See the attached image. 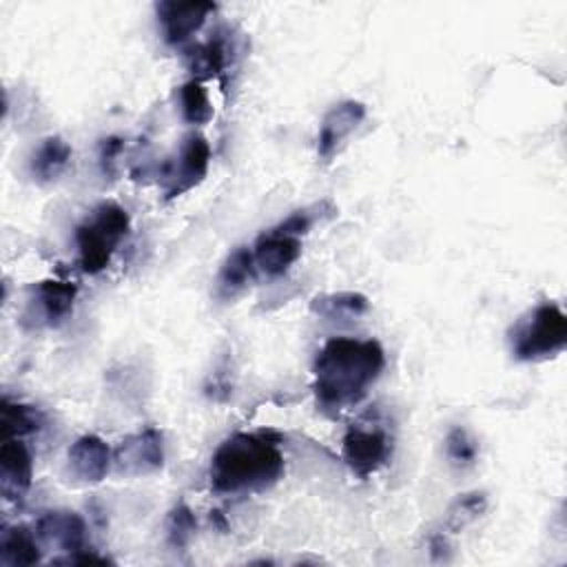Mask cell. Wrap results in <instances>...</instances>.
<instances>
[{
	"label": "cell",
	"instance_id": "cb8c5ba5",
	"mask_svg": "<svg viewBox=\"0 0 567 567\" xmlns=\"http://www.w3.org/2000/svg\"><path fill=\"white\" fill-rule=\"evenodd\" d=\"M445 454L454 467H470L478 456V445L465 427H452L445 436Z\"/></svg>",
	"mask_w": 567,
	"mask_h": 567
},
{
	"label": "cell",
	"instance_id": "d4e9b609",
	"mask_svg": "<svg viewBox=\"0 0 567 567\" xmlns=\"http://www.w3.org/2000/svg\"><path fill=\"white\" fill-rule=\"evenodd\" d=\"M315 208H303V210H295L290 217H286L281 224H277L275 228H279L281 233H288V235H295L301 239V235H306L312 224L319 219V215L312 213Z\"/></svg>",
	"mask_w": 567,
	"mask_h": 567
},
{
	"label": "cell",
	"instance_id": "7402d4cb",
	"mask_svg": "<svg viewBox=\"0 0 567 567\" xmlns=\"http://www.w3.org/2000/svg\"><path fill=\"white\" fill-rule=\"evenodd\" d=\"M195 527H197V520H195V514L190 512V507L186 503H177L171 512H168V518H166V540L173 549H184L193 534H195Z\"/></svg>",
	"mask_w": 567,
	"mask_h": 567
},
{
	"label": "cell",
	"instance_id": "4fadbf2b",
	"mask_svg": "<svg viewBox=\"0 0 567 567\" xmlns=\"http://www.w3.org/2000/svg\"><path fill=\"white\" fill-rule=\"evenodd\" d=\"M69 470L80 483H100L113 463L111 447L97 434H82L78 436L69 452Z\"/></svg>",
	"mask_w": 567,
	"mask_h": 567
},
{
	"label": "cell",
	"instance_id": "4316f807",
	"mask_svg": "<svg viewBox=\"0 0 567 567\" xmlns=\"http://www.w3.org/2000/svg\"><path fill=\"white\" fill-rule=\"evenodd\" d=\"M55 563H66V565H89V563H93V565H109V563H113V560L106 558V556L95 554L91 547H84V549H80V551H75V554H69V556H64V558H58Z\"/></svg>",
	"mask_w": 567,
	"mask_h": 567
},
{
	"label": "cell",
	"instance_id": "603a6c76",
	"mask_svg": "<svg viewBox=\"0 0 567 567\" xmlns=\"http://www.w3.org/2000/svg\"><path fill=\"white\" fill-rule=\"evenodd\" d=\"M487 507V498L483 492H470V494H463L454 501V505L450 507L447 512V523L445 527L450 532H458L463 529L467 523H472L474 518H478Z\"/></svg>",
	"mask_w": 567,
	"mask_h": 567
},
{
	"label": "cell",
	"instance_id": "e0dca14e",
	"mask_svg": "<svg viewBox=\"0 0 567 567\" xmlns=\"http://www.w3.org/2000/svg\"><path fill=\"white\" fill-rule=\"evenodd\" d=\"M69 159H71V146L60 135H51L42 140V144L33 151L29 171L38 182H53L69 166Z\"/></svg>",
	"mask_w": 567,
	"mask_h": 567
},
{
	"label": "cell",
	"instance_id": "9c48e42d",
	"mask_svg": "<svg viewBox=\"0 0 567 567\" xmlns=\"http://www.w3.org/2000/svg\"><path fill=\"white\" fill-rule=\"evenodd\" d=\"M365 120V104L359 100H343L334 104L321 120L319 135H317V153L321 159H330L339 153L341 144L359 128Z\"/></svg>",
	"mask_w": 567,
	"mask_h": 567
},
{
	"label": "cell",
	"instance_id": "8992f818",
	"mask_svg": "<svg viewBox=\"0 0 567 567\" xmlns=\"http://www.w3.org/2000/svg\"><path fill=\"white\" fill-rule=\"evenodd\" d=\"M113 463L117 472L126 476H144L162 470L164 465V434L157 427H144L126 436L115 454Z\"/></svg>",
	"mask_w": 567,
	"mask_h": 567
},
{
	"label": "cell",
	"instance_id": "ffe728a7",
	"mask_svg": "<svg viewBox=\"0 0 567 567\" xmlns=\"http://www.w3.org/2000/svg\"><path fill=\"white\" fill-rule=\"evenodd\" d=\"M179 109H182V117L188 124H206L213 117V104L208 97L206 86L202 84V80H188L186 84H182L179 89Z\"/></svg>",
	"mask_w": 567,
	"mask_h": 567
},
{
	"label": "cell",
	"instance_id": "7c38bea8",
	"mask_svg": "<svg viewBox=\"0 0 567 567\" xmlns=\"http://www.w3.org/2000/svg\"><path fill=\"white\" fill-rule=\"evenodd\" d=\"M301 255V239L279 228L261 233L252 246L255 266L266 277H281Z\"/></svg>",
	"mask_w": 567,
	"mask_h": 567
},
{
	"label": "cell",
	"instance_id": "5b68a950",
	"mask_svg": "<svg viewBox=\"0 0 567 567\" xmlns=\"http://www.w3.org/2000/svg\"><path fill=\"white\" fill-rule=\"evenodd\" d=\"M392 454V439L383 427H365L361 423L350 425L343 434L341 456L352 474L359 478L372 476L381 470Z\"/></svg>",
	"mask_w": 567,
	"mask_h": 567
},
{
	"label": "cell",
	"instance_id": "52a82bcc",
	"mask_svg": "<svg viewBox=\"0 0 567 567\" xmlns=\"http://www.w3.org/2000/svg\"><path fill=\"white\" fill-rule=\"evenodd\" d=\"M210 164V146L202 133H188L182 140L177 162L168 171V188L166 199H175L186 190L195 188L208 173Z\"/></svg>",
	"mask_w": 567,
	"mask_h": 567
},
{
	"label": "cell",
	"instance_id": "6da1fadb",
	"mask_svg": "<svg viewBox=\"0 0 567 567\" xmlns=\"http://www.w3.org/2000/svg\"><path fill=\"white\" fill-rule=\"evenodd\" d=\"M383 365L385 352L374 339H328L312 365V392L321 412L339 414L357 405L379 379Z\"/></svg>",
	"mask_w": 567,
	"mask_h": 567
},
{
	"label": "cell",
	"instance_id": "277c9868",
	"mask_svg": "<svg viewBox=\"0 0 567 567\" xmlns=\"http://www.w3.org/2000/svg\"><path fill=\"white\" fill-rule=\"evenodd\" d=\"M512 354L520 361H543L563 352L567 343V317L565 312L545 301L529 310L509 334Z\"/></svg>",
	"mask_w": 567,
	"mask_h": 567
},
{
	"label": "cell",
	"instance_id": "ac0fdd59",
	"mask_svg": "<svg viewBox=\"0 0 567 567\" xmlns=\"http://www.w3.org/2000/svg\"><path fill=\"white\" fill-rule=\"evenodd\" d=\"M370 308L368 299L361 292H332L317 295L310 301V310L326 321H350L365 315Z\"/></svg>",
	"mask_w": 567,
	"mask_h": 567
},
{
	"label": "cell",
	"instance_id": "8fae6325",
	"mask_svg": "<svg viewBox=\"0 0 567 567\" xmlns=\"http://www.w3.org/2000/svg\"><path fill=\"white\" fill-rule=\"evenodd\" d=\"M33 461L20 436H7L0 447V492L7 501H22L31 487Z\"/></svg>",
	"mask_w": 567,
	"mask_h": 567
},
{
	"label": "cell",
	"instance_id": "3957f363",
	"mask_svg": "<svg viewBox=\"0 0 567 567\" xmlns=\"http://www.w3.org/2000/svg\"><path fill=\"white\" fill-rule=\"evenodd\" d=\"M131 217L128 213L115 202H102L93 208L91 217H86L75 228V244H78V259L84 272L97 275L109 264L113 252L117 250L120 241L128 235Z\"/></svg>",
	"mask_w": 567,
	"mask_h": 567
},
{
	"label": "cell",
	"instance_id": "7a4b0ae2",
	"mask_svg": "<svg viewBox=\"0 0 567 567\" xmlns=\"http://www.w3.org/2000/svg\"><path fill=\"white\" fill-rule=\"evenodd\" d=\"M275 430L237 432L210 458V487L217 494H255L272 487L284 474V454Z\"/></svg>",
	"mask_w": 567,
	"mask_h": 567
},
{
	"label": "cell",
	"instance_id": "44dd1931",
	"mask_svg": "<svg viewBox=\"0 0 567 567\" xmlns=\"http://www.w3.org/2000/svg\"><path fill=\"white\" fill-rule=\"evenodd\" d=\"M42 414L24 403H13L9 399L2 401V434L7 436H22L31 434L40 427Z\"/></svg>",
	"mask_w": 567,
	"mask_h": 567
},
{
	"label": "cell",
	"instance_id": "d6986e66",
	"mask_svg": "<svg viewBox=\"0 0 567 567\" xmlns=\"http://www.w3.org/2000/svg\"><path fill=\"white\" fill-rule=\"evenodd\" d=\"M228 64V49L221 38H210L188 51V66L199 78L219 75Z\"/></svg>",
	"mask_w": 567,
	"mask_h": 567
},
{
	"label": "cell",
	"instance_id": "484cf974",
	"mask_svg": "<svg viewBox=\"0 0 567 567\" xmlns=\"http://www.w3.org/2000/svg\"><path fill=\"white\" fill-rule=\"evenodd\" d=\"M120 151H122V140H120V137H106V140H102V146H100V164H102L104 175H111V173H113V164H115V157L120 155Z\"/></svg>",
	"mask_w": 567,
	"mask_h": 567
},
{
	"label": "cell",
	"instance_id": "ba28073f",
	"mask_svg": "<svg viewBox=\"0 0 567 567\" xmlns=\"http://www.w3.org/2000/svg\"><path fill=\"white\" fill-rule=\"evenodd\" d=\"M215 9L217 7L206 0H190V2L164 0L155 4L162 35L173 47L184 44L193 33H197Z\"/></svg>",
	"mask_w": 567,
	"mask_h": 567
},
{
	"label": "cell",
	"instance_id": "5bb4252c",
	"mask_svg": "<svg viewBox=\"0 0 567 567\" xmlns=\"http://www.w3.org/2000/svg\"><path fill=\"white\" fill-rule=\"evenodd\" d=\"M255 277H257V266H255L252 248L239 246L233 252H228V257L224 259L217 281H215L217 284L215 295L221 301L235 299L255 281Z\"/></svg>",
	"mask_w": 567,
	"mask_h": 567
},
{
	"label": "cell",
	"instance_id": "30bf717a",
	"mask_svg": "<svg viewBox=\"0 0 567 567\" xmlns=\"http://www.w3.org/2000/svg\"><path fill=\"white\" fill-rule=\"evenodd\" d=\"M35 536L40 543L69 556L86 547V523L78 512L71 509L44 512L35 523Z\"/></svg>",
	"mask_w": 567,
	"mask_h": 567
},
{
	"label": "cell",
	"instance_id": "2e32d148",
	"mask_svg": "<svg viewBox=\"0 0 567 567\" xmlns=\"http://www.w3.org/2000/svg\"><path fill=\"white\" fill-rule=\"evenodd\" d=\"M40 538L24 525L2 527L0 532V565L24 567L40 563Z\"/></svg>",
	"mask_w": 567,
	"mask_h": 567
},
{
	"label": "cell",
	"instance_id": "9a60e30c",
	"mask_svg": "<svg viewBox=\"0 0 567 567\" xmlns=\"http://www.w3.org/2000/svg\"><path fill=\"white\" fill-rule=\"evenodd\" d=\"M78 295V286L73 281H58V279H44L35 286V301L40 308V317L47 326H58L64 321L71 310Z\"/></svg>",
	"mask_w": 567,
	"mask_h": 567
}]
</instances>
